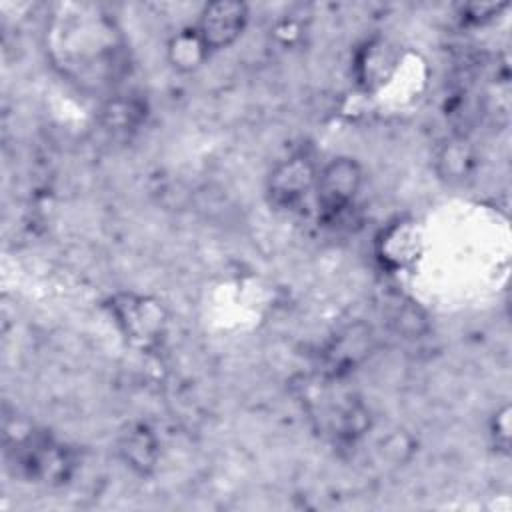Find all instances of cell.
Here are the masks:
<instances>
[{
	"label": "cell",
	"mask_w": 512,
	"mask_h": 512,
	"mask_svg": "<svg viewBox=\"0 0 512 512\" xmlns=\"http://www.w3.org/2000/svg\"><path fill=\"white\" fill-rule=\"evenodd\" d=\"M444 166V174L450 178H462L464 174H468L472 158L470 152L466 150L464 142H450L438 160Z\"/></svg>",
	"instance_id": "cell-11"
},
{
	"label": "cell",
	"mask_w": 512,
	"mask_h": 512,
	"mask_svg": "<svg viewBox=\"0 0 512 512\" xmlns=\"http://www.w3.org/2000/svg\"><path fill=\"white\" fill-rule=\"evenodd\" d=\"M108 308L130 344L150 348L162 340L168 322L162 302L148 296L122 292L110 298Z\"/></svg>",
	"instance_id": "cell-2"
},
{
	"label": "cell",
	"mask_w": 512,
	"mask_h": 512,
	"mask_svg": "<svg viewBox=\"0 0 512 512\" xmlns=\"http://www.w3.org/2000/svg\"><path fill=\"white\" fill-rule=\"evenodd\" d=\"M508 4H466L462 8V18L472 24H482L498 16Z\"/></svg>",
	"instance_id": "cell-13"
},
{
	"label": "cell",
	"mask_w": 512,
	"mask_h": 512,
	"mask_svg": "<svg viewBox=\"0 0 512 512\" xmlns=\"http://www.w3.org/2000/svg\"><path fill=\"white\" fill-rule=\"evenodd\" d=\"M122 462L132 468L136 474H150L160 456V444L156 434L146 424L130 426L118 444Z\"/></svg>",
	"instance_id": "cell-8"
},
{
	"label": "cell",
	"mask_w": 512,
	"mask_h": 512,
	"mask_svg": "<svg viewBox=\"0 0 512 512\" xmlns=\"http://www.w3.org/2000/svg\"><path fill=\"white\" fill-rule=\"evenodd\" d=\"M422 252V234L414 220L398 218L390 222L376 238V258L386 270H404L412 266Z\"/></svg>",
	"instance_id": "cell-7"
},
{
	"label": "cell",
	"mask_w": 512,
	"mask_h": 512,
	"mask_svg": "<svg viewBox=\"0 0 512 512\" xmlns=\"http://www.w3.org/2000/svg\"><path fill=\"white\" fill-rule=\"evenodd\" d=\"M490 436L494 442V448L502 454L510 452V406L504 404L500 410L494 412L490 420Z\"/></svg>",
	"instance_id": "cell-12"
},
{
	"label": "cell",
	"mask_w": 512,
	"mask_h": 512,
	"mask_svg": "<svg viewBox=\"0 0 512 512\" xmlns=\"http://www.w3.org/2000/svg\"><path fill=\"white\" fill-rule=\"evenodd\" d=\"M318 166L304 154L296 152L276 162L266 178V194L274 208L294 212L314 196Z\"/></svg>",
	"instance_id": "cell-3"
},
{
	"label": "cell",
	"mask_w": 512,
	"mask_h": 512,
	"mask_svg": "<svg viewBox=\"0 0 512 512\" xmlns=\"http://www.w3.org/2000/svg\"><path fill=\"white\" fill-rule=\"evenodd\" d=\"M400 64L398 46L384 36H372L356 48L352 58V74L360 90L376 92L386 86Z\"/></svg>",
	"instance_id": "cell-6"
},
{
	"label": "cell",
	"mask_w": 512,
	"mask_h": 512,
	"mask_svg": "<svg viewBox=\"0 0 512 512\" xmlns=\"http://www.w3.org/2000/svg\"><path fill=\"white\" fill-rule=\"evenodd\" d=\"M250 10L238 0H216L202 8L194 24L210 54L230 48L246 30Z\"/></svg>",
	"instance_id": "cell-5"
},
{
	"label": "cell",
	"mask_w": 512,
	"mask_h": 512,
	"mask_svg": "<svg viewBox=\"0 0 512 512\" xmlns=\"http://www.w3.org/2000/svg\"><path fill=\"white\" fill-rule=\"evenodd\" d=\"M166 56H168V62H170V66L174 70H178V72H194V70H198L210 58V50L202 42V38L196 32V28L188 26V28L178 30L168 40Z\"/></svg>",
	"instance_id": "cell-9"
},
{
	"label": "cell",
	"mask_w": 512,
	"mask_h": 512,
	"mask_svg": "<svg viewBox=\"0 0 512 512\" xmlns=\"http://www.w3.org/2000/svg\"><path fill=\"white\" fill-rule=\"evenodd\" d=\"M364 184V170L352 156H336L318 168L314 200L320 218L332 222L342 216L358 198Z\"/></svg>",
	"instance_id": "cell-1"
},
{
	"label": "cell",
	"mask_w": 512,
	"mask_h": 512,
	"mask_svg": "<svg viewBox=\"0 0 512 512\" xmlns=\"http://www.w3.org/2000/svg\"><path fill=\"white\" fill-rule=\"evenodd\" d=\"M16 464L36 482H64L72 472L66 446L36 432L16 444Z\"/></svg>",
	"instance_id": "cell-4"
},
{
	"label": "cell",
	"mask_w": 512,
	"mask_h": 512,
	"mask_svg": "<svg viewBox=\"0 0 512 512\" xmlns=\"http://www.w3.org/2000/svg\"><path fill=\"white\" fill-rule=\"evenodd\" d=\"M146 112L142 102L134 98H112L102 108V122L106 128L124 132L136 128L144 120Z\"/></svg>",
	"instance_id": "cell-10"
}]
</instances>
